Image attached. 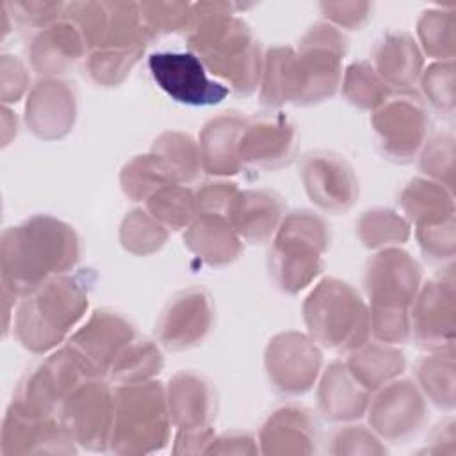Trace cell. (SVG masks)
Here are the masks:
<instances>
[{
  "label": "cell",
  "mask_w": 456,
  "mask_h": 456,
  "mask_svg": "<svg viewBox=\"0 0 456 456\" xmlns=\"http://www.w3.org/2000/svg\"><path fill=\"white\" fill-rule=\"evenodd\" d=\"M171 422L180 431L207 429L216 411V395L210 385L194 372H178L166 388Z\"/></svg>",
  "instance_id": "ffe728a7"
},
{
  "label": "cell",
  "mask_w": 456,
  "mask_h": 456,
  "mask_svg": "<svg viewBox=\"0 0 456 456\" xmlns=\"http://www.w3.org/2000/svg\"><path fill=\"white\" fill-rule=\"evenodd\" d=\"M330 242L326 223L314 212L289 214L278 226L269 251V271L274 283L296 294L310 285L322 271V253Z\"/></svg>",
  "instance_id": "52a82bcc"
},
{
  "label": "cell",
  "mask_w": 456,
  "mask_h": 456,
  "mask_svg": "<svg viewBox=\"0 0 456 456\" xmlns=\"http://www.w3.org/2000/svg\"><path fill=\"white\" fill-rule=\"evenodd\" d=\"M358 237L367 248L401 244L408 239V223L388 208H372L358 219Z\"/></svg>",
  "instance_id": "d590c367"
},
{
  "label": "cell",
  "mask_w": 456,
  "mask_h": 456,
  "mask_svg": "<svg viewBox=\"0 0 456 456\" xmlns=\"http://www.w3.org/2000/svg\"><path fill=\"white\" fill-rule=\"evenodd\" d=\"M344 363L356 381L372 392L404 370V354L392 347V344L365 342L358 349L351 351Z\"/></svg>",
  "instance_id": "83f0119b"
},
{
  "label": "cell",
  "mask_w": 456,
  "mask_h": 456,
  "mask_svg": "<svg viewBox=\"0 0 456 456\" xmlns=\"http://www.w3.org/2000/svg\"><path fill=\"white\" fill-rule=\"evenodd\" d=\"M169 408L160 383L141 381L114 390L109 445L116 452H151L169 438Z\"/></svg>",
  "instance_id": "8992f818"
},
{
  "label": "cell",
  "mask_w": 456,
  "mask_h": 456,
  "mask_svg": "<svg viewBox=\"0 0 456 456\" xmlns=\"http://www.w3.org/2000/svg\"><path fill=\"white\" fill-rule=\"evenodd\" d=\"M155 84L175 102L192 107L221 103L228 87L210 80L205 64L192 52H155L148 57Z\"/></svg>",
  "instance_id": "30bf717a"
},
{
  "label": "cell",
  "mask_w": 456,
  "mask_h": 456,
  "mask_svg": "<svg viewBox=\"0 0 456 456\" xmlns=\"http://www.w3.org/2000/svg\"><path fill=\"white\" fill-rule=\"evenodd\" d=\"M420 267L406 253L388 248L374 255L365 271L370 299L369 328L383 344H403L410 337V312L420 287Z\"/></svg>",
  "instance_id": "277c9868"
},
{
  "label": "cell",
  "mask_w": 456,
  "mask_h": 456,
  "mask_svg": "<svg viewBox=\"0 0 456 456\" xmlns=\"http://www.w3.org/2000/svg\"><path fill=\"white\" fill-rule=\"evenodd\" d=\"M422 89L436 109L451 110L454 103L452 93V61L433 64L422 75Z\"/></svg>",
  "instance_id": "b9f144b4"
},
{
  "label": "cell",
  "mask_w": 456,
  "mask_h": 456,
  "mask_svg": "<svg viewBox=\"0 0 456 456\" xmlns=\"http://www.w3.org/2000/svg\"><path fill=\"white\" fill-rule=\"evenodd\" d=\"M321 9L326 18H330L333 23L347 28H358L369 16L370 4H321Z\"/></svg>",
  "instance_id": "bcb514c9"
},
{
  "label": "cell",
  "mask_w": 456,
  "mask_h": 456,
  "mask_svg": "<svg viewBox=\"0 0 456 456\" xmlns=\"http://www.w3.org/2000/svg\"><path fill=\"white\" fill-rule=\"evenodd\" d=\"M374 69L387 86L410 87L422 73V55L406 32H388L378 41L374 52Z\"/></svg>",
  "instance_id": "484cf974"
},
{
  "label": "cell",
  "mask_w": 456,
  "mask_h": 456,
  "mask_svg": "<svg viewBox=\"0 0 456 456\" xmlns=\"http://www.w3.org/2000/svg\"><path fill=\"white\" fill-rule=\"evenodd\" d=\"M0 256L4 289L25 296L73 269L80 256V240L64 221L34 216L4 232Z\"/></svg>",
  "instance_id": "6da1fadb"
},
{
  "label": "cell",
  "mask_w": 456,
  "mask_h": 456,
  "mask_svg": "<svg viewBox=\"0 0 456 456\" xmlns=\"http://www.w3.org/2000/svg\"><path fill=\"white\" fill-rule=\"evenodd\" d=\"M192 4H139L142 21L155 37L160 32L187 30L191 23Z\"/></svg>",
  "instance_id": "60d3db41"
},
{
  "label": "cell",
  "mask_w": 456,
  "mask_h": 456,
  "mask_svg": "<svg viewBox=\"0 0 456 456\" xmlns=\"http://www.w3.org/2000/svg\"><path fill=\"white\" fill-rule=\"evenodd\" d=\"M346 50L344 34L330 23H317L303 36L296 53L299 71L297 105H310L333 96L342 78L340 64Z\"/></svg>",
  "instance_id": "ba28073f"
},
{
  "label": "cell",
  "mask_w": 456,
  "mask_h": 456,
  "mask_svg": "<svg viewBox=\"0 0 456 456\" xmlns=\"http://www.w3.org/2000/svg\"><path fill=\"white\" fill-rule=\"evenodd\" d=\"M75 114V91L69 84L45 78L32 87L25 107V121L34 135L41 139L66 135L73 126Z\"/></svg>",
  "instance_id": "d6986e66"
},
{
  "label": "cell",
  "mask_w": 456,
  "mask_h": 456,
  "mask_svg": "<svg viewBox=\"0 0 456 456\" xmlns=\"http://www.w3.org/2000/svg\"><path fill=\"white\" fill-rule=\"evenodd\" d=\"M283 216L281 198L267 189L239 191L232 212L230 224L240 240L262 244L278 230Z\"/></svg>",
  "instance_id": "44dd1931"
},
{
  "label": "cell",
  "mask_w": 456,
  "mask_h": 456,
  "mask_svg": "<svg viewBox=\"0 0 456 456\" xmlns=\"http://www.w3.org/2000/svg\"><path fill=\"white\" fill-rule=\"evenodd\" d=\"M28 84V75L23 62L16 55L2 57V102H18L25 93Z\"/></svg>",
  "instance_id": "f6af8a7d"
},
{
  "label": "cell",
  "mask_w": 456,
  "mask_h": 456,
  "mask_svg": "<svg viewBox=\"0 0 456 456\" xmlns=\"http://www.w3.org/2000/svg\"><path fill=\"white\" fill-rule=\"evenodd\" d=\"M322 354L315 342L301 333L276 335L265 349V370L274 388L301 395L312 388L321 370Z\"/></svg>",
  "instance_id": "4fadbf2b"
},
{
  "label": "cell",
  "mask_w": 456,
  "mask_h": 456,
  "mask_svg": "<svg viewBox=\"0 0 456 456\" xmlns=\"http://www.w3.org/2000/svg\"><path fill=\"white\" fill-rule=\"evenodd\" d=\"M378 144L387 159L410 162L424 144L429 116L420 96L403 91L388 94L372 116Z\"/></svg>",
  "instance_id": "9c48e42d"
},
{
  "label": "cell",
  "mask_w": 456,
  "mask_h": 456,
  "mask_svg": "<svg viewBox=\"0 0 456 456\" xmlns=\"http://www.w3.org/2000/svg\"><path fill=\"white\" fill-rule=\"evenodd\" d=\"M5 5L9 14L18 20V23L28 27H41V30L53 25L66 9V5L59 2H14Z\"/></svg>",
  "instance_id": "7bdbcfd3"
},
{
  "label": "cell",
  "mask_w": 456,
  "mask_h": 456,
  "mask_svg": "<svg viewBox=\"0 0 456 456\" xmlns=\"http://www.w3.org/2000/svg\"><path fill=\"white\" fill-rule=\"evenodd\" d=\"M410 333L415 342L431 351L452 347L454 340V280L452 273L429 280L413 299Z\"/></svg>",
  "instance_id": "5bb4252c"
},
{
  "label": "cell",
  "mask_w": 456,
  "mask_h": 456,
  "mask_svg": "<svg viewBox=\"0 0 456 456\" xmlns=\"http://www.w3.org/2000/svg\"><path fill=\"white\" fill-rule=\"evenodd\" d=\"M93 276L86 269L55 276L25 294L18 306L14 335L32 353H46L71 331L87 310Z\"/></svg>",
  "instance_id": "3957f363"
},
{
  "label": "cell",
  "mask_w": 456,
  "mask_h": 456,
  "mask_svg": "<svg viewBox=\"0 0 456 456\" xmlns=\"http://www.w3.org/2000/svg\"><path fill=\"white\" fill-rule=\"evenodd\" d=\"M185 246L210 265L233 262L242 251V240L230 221L219 216L198 214L183 233Z\"/></svg>",
  "instance_id": "d4e9b609"
},
{
  "label": "cell",
  "mask_w": 456,
  "mask_h": 456,
  "mask_svg": "<svg viewBox=\"0 0 456 456\" xmlns=\"http://www.w3.org/2000/svg\"><path fill=\"white\" fill-rule=\"evenodd\" d=\"M114 392L102 378L84 379L61 404L59 420L73 442L105 449L110 442Z\"/></svg>",
  "instance_id": "8fae6325"
},
{
  "label": "cell",
  "mask_w": 456,
  "mask_h": 456,
  "mask_svg": "<svg viewBox=\"0 0 456 456\" xmlns=\"http://www.w3.org/2000/svg\"><path fill=\"white\" fill-rule=\"evenodd\" d=\"M171 183L151 153L126 162L121 171V187L132 201H146L155 191Z\"/></svg>",
  "instance_id": "74e56055"
},
{
  "label": "cell",
  "mask_w": 456,
  "mask_h": 456,
  "mask_svg": "<svg viewBox=\"0 0 456 456\" xmlns=\"http://www.w3.org/2000/svg\"><path fill=\"white\" fill-rule=\"evenodd\" d=\"M342 91L353 105L365 110L378 109L388 98V86L369 62H354L347 68Z\"/></svg>",
  "instance_id": "8d00e7d4"
},
{
  "label": "cell",
  "mask_w": 456,
  "mask_h": 456,
  "mask_svg": "<svg viewBox=\"0 0 456 456\" xmlns=\"http://www.w3.org/2000/svg\"><path fill=\"white\" fill-rule=\"evenodd\" d=\"M260 442L264 452H276L280 444H285L281 452H289V445H294V452H312L317 442V424L306 408L283 406L264 424Z\"/></svg>",
  "instance_id": "4316f807"
},
{
  "label": "cell",
  "mask_w": 456,
  "mask_h": 456,
  "mask_svg": "<svg viewBox=\"0 0 456 456\" xmlns=\"http://www.w3.org/2000/svg\"><path fill=\"white\" fill-rule=\"evenodd\" d=\"M134 326L116 312L96 310L68 340V349L91 378L107 376L114 360L135 338Z\"/></svg>",
  "instance_id": "7c38bea8"
},
{
  "label": "cell",
  "mask_w": 456,
  "mask_h": 456,
  "mask_svg": "<svg viewBox=\"0 0 456 456\" xmlns=\"http://www.w3.org/2000/svg\"><path fill=\"white\" fill-rule=\"evenodd\" d=\"M417 378L420 388L429 401L440 408L454 404V362L452 354H431L417 363Z\"/></svg>",
  "instance_id": "836d02e7"
},
{
  "label": "cell",
  "mask_w": 456,
  "mask_h": 456,
  "mask_svg": "<svg viewBox=\"0 0 456 456\" xmlns=\"http://www.w3.org/2000/svg\"><path fill=\"white\" fill-rule=\"evenodd\" d=\"M319 408L330 420H354L369 406V390L362 387L344 362H333L319 387Z\"/></svg>",
  "instance_id": "cb8c5ba5"
},
{
  "label": "cell",
  "mask_w": 456,
  "mask_h": 456,
  "mask_svg": "<svg viewBox=\"0 0 456 456\" xmlns=\"http://www.w3.org/2000/svg\"><path fill=\"white\" fill-rule=\"evenodd\" d=\"M142 50H96L91 52L86 71L102 86L119 84L139 61Z\"/></svg>",
  "instance_id": "ab89813d"
},
{
  "label": "cell",
  "mask_w": 456,
  "mask_h": 456,
  "mask_svg": "<svg viewBox=\"0 0 456 456\" xmlns=\"http://www.w3.org/2000/svg\"><path fill=\"white\" fill-rule=\"evenodd\" d=\"M86 48L82 34L69 20L55 21L32 39L30 64L39 75L55 77L73 68Z\"/></svg>",
  "instance_id": "7402d4cb"
},
{
  "label": "cell",
  "mask_w": 456,
  "mask_h": 456,
  "mask_svg": "<svg viewBox=\"0 0 456 456\" xmlns=\"http://www.w3.org/2000/svg\"><path fill=\"white\" fill-rule=\"evenodd\" d=\"M148 212L166 228H187L196 217V194L182 183H167L146 200Z\"/></svg>",
  "instance_id": "d6a6232c"
},
{
  "label": "cell",
  "mask_w": 456,
  "mask_h": 456,
  "mask_svg": "<svg viewBox=\"0 0 456 456\" xmlns=\"http://www.w3.org/2000/svg\"><path fill=\"white\" fill-rule=\"evenodd\" d=\"M301 178L310 200L326 212H346L358 196V180L353 167L344 157L331 151L306 155Z\"/></svg>",
  "instance_id": "e0dca14e"
},
{
  "label": "cell",
  "mask_w": 456,
  "mask_h": 456,
  "mask_svg": "<svg viewBox=\"0 0 456 456\" xmlns=\"http://www.w3.org/2000/svg\"><path fill=\"white\" fill-rule=\"evenodd\" d=\"M119 239L126 251L135 255H148L159 251L164 246L167 239V228L150 212L137 208L123 219Z\"/></svg>",
  "instance_id": "e575fe53"
},
{
  "label": "cell",
  "mask_w": 456,
  "mask_h": 456,
  "mask_svg": "<svg viewBox=\"0 0 456 456\" xmlns=\"http://www.w3.org/2000/svg\"><path fill=\"white\" fill-rule=\"evenodd\" d=\"M452 157H454L452 137L440 135L435 141H431V144L426 148L420 160V167L426 175H431L436 180H440L442 185H444L442 173H445L447 180L452 183Z\"/></svg>",
  "instance_id": "ee69618b"
},
{
  "label": "cell",
  "mask_w": 456,
  "mask_h": 456,
  "mask_svg": "<svg viewBox=\"0 0 456 456\" xmlns=\"http://www.w3.org/2000/svg\"><path fill=\"white\" fill-rule=\"evenodd\" d=\"M303 317L314 342L351 353L369 337V310L358 292L337 280H322L306 297Z\"/></svg>",
  "instance_id": "5b68a950"
},
{
  "label": "cell",
  "mask_w": 456,
  "mask_h": 456,
  "mask_svg": "<svg viewBox=\"0 0 456 456\" xmlns=\"http://www.w3.org/2000/svg\"><path fill=\"white\" fill-rule=\"evenodd\" d=\"M297 148L296 126L281 112H265L244 121L239 159L262 169H276L292 162Z\"/></svg>",
  "instance_id": "2e32d148"
},
{
  "label": "cell",
  "mask_w": 456,
  "mask_h": 456,
  "mask_svg": "<svg viewBox=\"0 0 456 456\" xmlns=\"http://www.w3.org/2000/svg\"><path fill=\"white\" fill-rule=\"evenodd\" d=\"M401 205L410 221L417 228H426L454 219L452 194L444 189L440 182L411 180L401 194Z\"/></svg>",
  "instance_id": "f546056e"
},
{
  "label": "cell",
  "mask_w": 456,
  "mask_h": 456,
  "mask_svg": "<svg viewBox=\"0 0 456 456\" xmlns=\"http://www.w3.org/2000/svg\"><path fill=\"white\" fill-rule=\"evenodd\" d=\"M426 419V406L420 392L411 381L383 385L374 401L369 403V422L378 435L397 442L413 435Z\"/></svg>",
  "instance_id": "ac0fdd59"
},
{
  "label": "cell",
  "mask_w": 456,
  "mask_h": 456,
  "mask_svg": "<svg viewBox=\"0 0 456 456\" xmlns=\"http://www.w3.org/2000/svg\"><path fill=\"white\" fill-rule=\"evenodd\" d=\"M160 164L171 183H189L196 180L201 167L200 144L182 132H164L155 139L150 151Z\"/></svg>",
  "instance_id": "4dcf8cb0"
},
{
  "label": "cell",
  "mask_w": 456,
  "mask_h": 456,
  "mask_svg": "<svg viewBox=\"0 0 456 456\" xmlns=\"http://www.w3.org/2000/svg\"><path fill=\"white\" fill-rule=\"evenodd\" d=\"M244 118L235 112H224L210 119L200 135L201 167L210 175H235L242 169L239 159V141L244 128Z\"/></svg>",
  "instance_id": "603a6c76"
},
{
  "label": "cell",
  "mask_w": 456,
  "mask_h": 456,
  "mask_svg": "<svg viewBox=\"0 0 456 456\" xmlns=\"http://www.w3.org/2000/svg\"><path fill=\"white\" fill-rule=\"evenodd\" d=\"M164 367V358L159 347L146 338H134L123 353L114 360L107 376L119 385L150 381Z\"/></svg>",
  "instance_id": "1f68e13d"
},
{
  "label": "cell",
  "mask_w": 456,
  "mask_h": 456,
  "mask_svg": "<svg viewBox=\"0 0 456 456\" xmlns=\"http://www.w3.org/2000/svg\"><path fill=\"white\" fill-rule=\"evenodd\" d=\"M419 36L428 55L449 59L454 55V16L452 11L431 9L419 20Z\"/></svg>",
  "instance_id": "f35d334b"
},
{
  "label": "cell",
  "mask_w": 456,
  "mask_h": 456,
  "mask_svg": "<svg viewBox=\"0 0 456 456\" xmlns=\"http://www.w3.org/2000/svg\"><path fill=\"white\" fill-rule=\"evenodd\" d=\"M212 321L214 306L208 292L201 287H191L166 305L155 324V335L166 349L183 351L201 344Z\"/></svg>",
  "instance_id": "9a60e30c"
},
{
  "label": "cell",
  "mask_w": 456,
  "mask_h": 456,
  "mask_svg": "<svg viewBox=\"0 0 456 456\" xmlns=\"http://www.w3.org/2000/svg\"><path fill=\"white\" fill-rule=\"evenodd\" d=\"M299 93L297 55L289 46H274L264 57L260 98L265 105L296 103Z\"/></svg>",
  "instance_id": "f1b7e54d"
},
{
  "label": "cell",
  "mask_w": 456,
  "mask_h": 456,
  "mask_svg": "<svg viewBox=\"0 0 456 456\" xmlns=\"http://www.w3.org/2000/svg\"><path fill=\"white\" fill-rule=\"evenodd\" d=\"M232 4H192L187 28L189 48L207 71L223 77L237 93L256 91L264 59L258 41Z\"/></svg>",
  "instance_id": "7a4b0ae2"
}]
</instances>
